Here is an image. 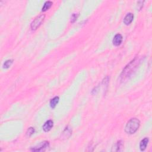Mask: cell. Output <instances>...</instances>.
Returning <instances> with one entry per match:
<instances>
[{
    "label": "cell",
    "instance_id": "1",
    "mask_svg": "<svg viewBox=\"0 0 152 152\" xmlns=\"http://www.w3.org/2000/svg\"><path fill=\"white\" fill-rule=\"evenodd\" d=\"M139 63H140V59L138 58H136L134 60L130 62L122 72L121 75V78L122 80H124L126 78H129L138 67Z\"/></svg>",
    "mask_w": 152,
    "mask_h": 152
},
{
    "label": "cell",
    "instance_id": "2",
    "mask_svg": "<svg viewBox=\"0 0 152 152\" xmlns=\"http://www.w3.org/2000/svg\"><path fill=\"white\" fill-rule=\"evenodd\" d=\"M140 122L137 118H132L128 121L125 127V131L127 134H134L140 127Z\"/></svg>",
    "mask_w": 152,
    "mask_h": 152
},
{
    "label": "cell",
    "instance_id": "3",
    "mask_svg": "<svg viewBox=\"0 0 152 152\" xmlns=\"http://www.w3.org/2000/svg\"><path fill=\"white\" fill-rule=\"evenodd\" d=\"M45 17V14H40L39 16L36 17L33 21H32L31 25V29L33 31H35L39 27L40 25H42L43 21H44Z\"/></svg>",
    "mask_w": 152,
    "mask_h": 152
},
{
    "label": "cell",
    "instance_id": "4",
    "mask_svg": "<svg viewBox=\"0 0 152 152\" xmlns=\"http://www.w3.org/2000/svg\"><path fill=\"white\" fill-rule=\"evenodd\" d=\"M49 145H50V143L48 142H44L40 143V144L36 145V146L32 148L31 150L33 151H44L48 148Z\"/></svg>",
    "mask_w": 152,
    "mask_h": 152
},
{
    "label": "cell",
    "instance_id": "5",
    "mask_svg": "<svg viewBox=\"0 0 152 152\" xmlns=\"http://www.w3.org/2000/svg\"><path fill=\"white\" fill-rule=\"evenodd\" d=\"M122 41H123V36L121 34L118 33L114 36L112 40V43L115 46H119L121 45Z\"/></svg>",
    "mask_w": 152,
    "mask_h": 152
},
{
    "label": "cell",
    "instance_id": "6",
    "mask_svg": "<svg viewBox=\"0 0 152 152\" xmlns=\"http://www.w3.org/2000/svg\"><path fill=\"white\" fill-rule=\"evenodd\" d=\"M134 19V14L132 13H128L127 14V16L125 17V18L124 19V24L126 25H129L131 24V23L132 21Z\"/></svg>",
    "mask_w": 152,
    "mask_h": 152
},
{
    "label": "cell",
    "instance_id": "7",
    "mask_svg": "<svg viewBox=\"0 0 152 152\" xmlns=\"http://www.w3.org/2000/svg\"><path fill=\"white\" fill-rule=\"evenodd\" d=\"M53 125V123L52 120H48L46 121L45 124L43 126V130H44V131L48 132L52 129Z\"/></svg>",
    "mask_w": 152,
    "mask_h": 152
},
{
    "label": "cell",
    "instance_id": "8",
    "mask_svg": "<svg viewBox=\"0 0 152 152\" xmlns=\"http://www.w3.org/2000/svg\"><path fill=\"white\" fill-rule=\"evenodd\" d=\"M72 134L71 130L69 128H66L65 130H64L63 134L61 135V138L62 139H66L70 137V136H71Z\"/></svg>",
    "mask_w": 152,
    "mask_h": 152
},
{
    "label": "cell",
    "instance_id": "9",
    "mask_svg": "<svg viewBox=\"0 0 152 152\" xmlns=\"http://www.w3.org/2000/svg\"><path fill=\"white\" fill-rule=\"evenodd\" d=\"M148 143H149L148 138H144L143 140L141 141L140 143V149L141 150V151L145 150L147 147V144H148Z\"/></svg>",
    "mask_w": 152,
    "mask_h": 152
},
{
    "label": "cell",
    "instance_id": "10",
    "mask_svg": "<svg viewBox=\"0 0 152 152\" xmlns=\"http://www.w3.org/2000/svg\"><path fill=\"white\" fill-rule=\"evenodd\" d=\"M124 146L123 143L122 141H119L117 143V144L115 145L114 147H113V150L112 151H121V149H123V147Z\"/></svg>",
    "mask_w": 152,
    "mask_h": 152
},
{
    "label": "cell",
    "instance_id": "11",
    "mask_svg": "<svg viewBox=\"0 0 152 152\" xmlns=\"http://www.w3.org/2000/svg\"><path fill=\"white\" fill-rule=\"evenodd\" d=\"M59 102V97L58 96H55L50 101V106L52 108H55V106H57L58 103Z\"/></svg>",
    "mask_w": 152,
    "mask_h": 152
},
{
    "label": "cell",
    "instance_id": "12",
    "mask_svg": "<svg viewBox=\"0 0 152 152\" xmlns=\"http://www.w3.org/2000/svg\"><path fill=\"white\" fill-rule=\"evenodd\" d=\"M52 2L51 1H46L45 3L44 7H42V11H46L50 9V8L51 7V6L52 5Z\"/></svg>",
    "mask_w": 152,
    "mask_h": 152
},
{
    "label": "cell",
    "instance_id": "13",
    "mask_svg": "<svg viewBox=\"0 0 152 152\" xmlns=\"http://www.w3.org/2000/svg\"><path fill=\"white\" fill-rule=\"evenodd\" d=\"M13 61L12 59H9V60H7L6 61L5 63H4V65H3V67L4 68H9L11 65V64H13Z\"/></svg>",
    "mask_w": 152,
    "mask_h": 152
},
{
    "label": "cell",
    "instance_id": "14",
    "mask_svg": "<svg viewBox=\"0 0 152 152\" xmlns=\"http://www.w3.org/2000/svg\"><path fill=\"white\" fill-rule=\"evenodd\" d=\"M34 132H35V129H34V128L30 127L29 129L27 130L26 135L28 137H31L32 135L34 133Z\"/></svg>",
    "mask_w": 152,
    "mask_h": 152
},
{
    "label": "cell",
    "instance_id": "15",
    "mask_svg": "<svg viewBox=\"0 0 152 152\" xmlns=\"http://www.w3.org/2000/svg\"><path fill=\"white\" fill-rule=\"evenodd\" d=\"M78 17V14H72L71 17V22L74 23Z\"/></svg>",
    "mask_w": 152,
    "mask_h": 152
}]
</instances>
